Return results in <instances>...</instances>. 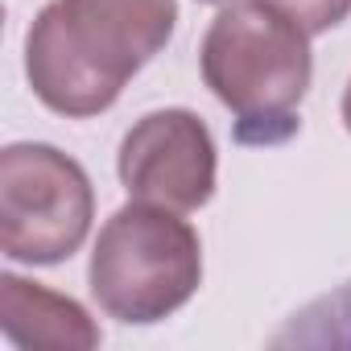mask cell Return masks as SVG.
Here are the masks:
<instances>
[{"mask_svg":"<svg viewBox=\"0 0 351 351\" xmlns=\"http://www.w3.org/2000/svg\"><path fill=\"white\" fill-rule=\"evenodd\" d=\"M173 21V0H54L25 38L29 87L58 116H99L165 50Z\"/></svg>","mask_w":351,"mask_h":351,"instance_id":"obj_1","label":"cell"},{"mask_svg":"<svg viewBox=\"0 0 351 351\" xmlns=\"http://www.w3.org/2000/svg\"><path fill=\"white\" fill-rule=\"evenodd\" d=\"M310 75V34L261 0L223 9L203 38V79L232 108L240 145L289 141Z\"/></svg>","mask_w":351,"mask_h":351,"instance_id":"obj_2","label":"cell"},{"mask_svg":"<svg viewBox=\"0 0 351 351\" xmlns=\"http://www.w3.org/2000/svg\"><path fill=\"white\" fill-rule=\"evenodd\" d=\"M87 277L91 298L108 318L149 326L195 298L203 281V248L178 211L136 199L104 223Z\"/></svg>","mask_w":351,"mask_h":351,"instance_id":"obj_3","label":"cell"},{"mask_svg":"<svg viewBox=\"0 0 351 351\" xmlns=\"http://www.w3.org/2000/svg\"><path fill=\"white\" fill-rule=\"evenodd\" d=\"M95 195L75 157L54 145L0 153V248L21 265H58L91 232Z\"/></svg>","mask_w":351,"mask_h":351,"instance_id":"obj_4","label":"cell"},{"mask_svg":"<svg viewBox=\"0 0 351 351\" xmlns=\"http://www.w3.org/2000/svg\"><path fill=\"white\" fill-rule=\"evenodd\" d=\"M116 169L132 199L199 211L215 195V141L186 108L149 112L124 132Z\"/></svg>","mask_w":351,"mask_h":351,"instance_id":"obj_5","label":"cell"},{"mask_svg":"<svg viewBox=\"0 0 351 351\" xmlns=\"http://www.w3.org/2000/svg\"><path fill=\"white\" fill-rule=\"evenodd\" d=\"M0 326L25 351H87L99 347V326L87 310L38 281L0 277Z\"/></svg>","mask_w":351,"mask_h":351,"instance_id":"obj_6","label":"cell"},{"mask_svg":"<svg viewBox=\"0 0 351 351\" xmlns=\"http://www.w3.org/2000/svg\"><path fill=\"white\" fill-rule=\"evenodd\" d=\"M273 343L277 347H351V281L339 293L302 310L289 322V330H281Z\"/></svg>","mask_w":351,"mask_h":351,"instance_id":"obj_7","label":"cell"},{"mask_svg":"<svg viewBox=\"0 0 351 351\" xmlns=\"http://www.w3.org/2000/svg\"><path fill=\"white\" fill-rule=\"evenodd\" d=\"M261 5L273 9V13H281V17H289V21L302 25L310 38H314V34H326V29H335V25H343L347 13H351V0H261Z\"/></svg>","mask_w":351,"mask_h":351,"instance_id":"obj_8","label":"cell"},{"mask_svg":"<svg viewBox=\"0 0 351 351\" xmlns=\"http://www.w3.org/2000/svg\"><path fill=\"white\" fill-rule=\"evenodd\" d=\"M343 120H347V132H351V83H347V95H343Z\"/></svg>","mask_w":351,"mask_h":351,"instance_id":"obj_9","label":"cell"},{"mask_svg":"<svg viewBox=\"0 0 351 351\" xmlns=\"http://www.w3.org/2000/svg\"><path fill=\"white\" fill-rule=\"evenodd\" d=\"M203 5H219V9H232V5H244V0H203Z\"/></svg>","mask_w":351,"mask_h":351,"instance_id":"obj_10","label":"cell"}]
</instances>
